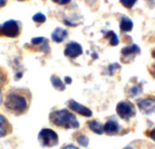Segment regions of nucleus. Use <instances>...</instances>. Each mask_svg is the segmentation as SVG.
<instances>
[{
	"instance_id": "obj_22",
	"label": "nucleus",
	"mask_w": 155,
	"mask_h": 149,
	"mask_svg": "<svg viewBox=\"0 0 155 149\" xmlns=\"http://www.w3.org/2000/svg\"><path fill=\"white\" fill-rule=\"evenodd\" d=\"M137 1L138 0H120V4L123 5L124 7L128 8V9H131V8L137 3Z\"/></svg>"
},
{
	"instance_id": "obj_11",
	"label": "nucleus",
	"mask_w": 155,
	"mask_h": 149,
	"mask_svg": "<svg viewBox=\"0 0 155 149\" xmlns=\"http://www.w3.org/2000/svg\"><path fill=\"white\" fill-rule=\"evenodd\" d=\"M30 47L36 48L35 50L41 51L45 54L50 53V46H49L48 40L46 38L43 37H38V38H33L31 40V44H30Z\"/></svg>"
},
{
	"instance_id": "obj_24",
	"label": "nucleus",
	"mask_w": 155,
	"mask_h": 149,
	"mask_svg": "<svg viewBox=\"0 0 155 149\" xmlns=\"http://www.w3.org/2000/svg\"><path fill=\"white\" fill-rule=\"evenodd\" d=\"M117 68H120V65H117V63H113V65H110L108 67V73L110 74H112L114 73L115 70H117Z\"/></svg>"
},
{
	"instance_id": "obj_16",
	"label": "nucleus",
	"mask_w": 155,
	"mask_h": 149,
	"mask_svg": "<svg viewBox=\"0 0 155 149\" xmlns=\"http://www.w3.org/2000/svg\"><path fill=\"white\" fill-rule=\"evenodd\" d=\"M87 125H88V127H89V129L92 132H94V133H96V134H98V135H102V134L104 133L103 125H102L100 122H98L97 120L89 121Z\"/></svg>"
},
{
	"instance_id": "obj_27",
	"label": "nucleus",
	"mask_w": 155,
	"mask_h": 149,
	"mask_svg": "<svg viewBox=\"0 0 155 149\" xmlns=\"http://www.w3.org/2000/svg\"><path fill=\"white\" fill-rule=\"evenodd\" d=\"M152 54H153V57L155 58V50L152 52ZM151 73L150 74H153V77H155V63H153V65H152V68H151Z\"/></svg>"
},
{
	"instance_id": "obj_17",
	"label": "nucleus",
	"mask_w": 155,
	"mask_h": 149,
	"mask_svg": "<svg viewBox=\"0 0 155 149\" xmlns=\"http://www.w3.org/2000/svg\"><path fill=\"white\" fill-rule=\"evenodd\" d=\"M50 80H51V84L54 89H56L58 91H63L65 89V84L60 80L59 77L56 76V74H52Z\"/></svg>"
},
{
	"instance_id": "obj_30",
	"label": "nucleus",
	"mask_w": 155,
	"mask_h": 149,
	"mask_svg": "<svg viewBox=\"0 0 155 149\" xmlns=\"http://www.w3.org/2000/svg\"><path fill=\"white\" fill-rule=\"evenodd\" d=\"M64 80H65V84H71V78H70V77H65Z\"/></svg>"
},
{
	"instance_id": "obj_2",
	"label": "nucleus",
	"mask_w": 155,
	"mask_h": 149,
	"mask_svg": "<svg viewBox=\"0 0 155 149\" xmlns=\"http://www.w3.org/2000/svg\"><path fill=\"white\" fill-rule=\"evenodd\" d=\"M49 121L53 126L65 130L78 129L80 127L76 115L68 109H58L52 111L49 114Z\"/></svg>"
},
{
	"instance_id": "obj_31",
	"label": "nucleus",
	"mask_w": 155,
	"mask_h": 149,
	"mask_svg": "<svg viewBox=\"0 0 155 149\" xmlns=\"http://www.w3.org/2000/svg\"><path fill=\"white\" fill-rule=\"evenodd\" d=\"M3 102V95H2V91H1V88H0V105L1 103Z\"/></svg>"
},
{
	"instance_id": "obj_20",
	"label": "nucleus",
	"mask_w": 155,
	"mask_h": 149,
	"mask_svg": "<svg viewBox=\"0 0 155 149\" xmlns=\"http://www.w3.org/2000/svg\"><path fill=\"white\" fill-rule=\"evenodd\" d=\"M76 141L79 145L83 146V147H87L89 144V138L84 134H78L76 136Z\"/></svg>"
},
{
	"instance_id": "obj_5",
	"label": "nucleus",
	"mask_w": 155,
	"mask_h": 149,
	"mask_svg": "<svg viewBox=\"0 0 155 149\" xmlns=\"http://www.w3.org/2000/svg\"><path fill=\"white\" fill-rule=\"evenodd\" d=\"M116 114L121 120L129 121L136 115V107L131 101H120L116 105Z\"/></svg>"
},
{
	"instance_id": "obj_6",
	"label": "nucleus",
	"mask_w": 155,
	"mask_h": 149,
	"mask_svg": "<svg viewBox=\"0 0 155 149\" xmlns=\"http://www.w3.org/2000/svg\"><path fill=\"white\" fill-rule=\"evenodd\" d=\"M121 61L124 63H130L135 59V57L140 53V47L136 44H132V45L126 46L121 49Z\"/></svg>"
},
{
	"instance_id": "obj_19",
	"label": "nucleus",
	"mask_w": 155,
	"mask_h": 149,
	"mask_svg": "<svg viewBox=\"0 0 155 149\" xmlns=\"http://www.w3.org/2000/svg\"><path fill=\"white\" fill-rule=\"evenodd\" d=\"M142 84H136V85H133V86L128 89V95L131 96V97H135V96L139 95L142 93Z\"/></svg>"
},
{
	"instance_id": "obj_25",
	"label": "nucleus",
	"mask_w": 155,
	"mask_h": 149,
	"mask_svg": "<svg viewBox=\"0 0 155 149\" xmlns=\"http://www.w3.org/2000/svg\"><path fill=\"white\" fill-rule=\"evenodd\" d=\"M146 136H148L151 140H153V141L155 142V128L150 130V131L146 132Z\"/></svg>"
},
{
	"instance_id": "obj_9",
	"label": "nucleus",
	"mask_w": 155,
	"mask_h": 149,
	"mask_svg": "<svg viewBox=\"0 0 155 149\" xmlns=\"http://www.w3.org/2000/svg\"><path fill=\"white\" fill-rule=\"evenodd\" d=\"M68 106L71 110H73L74 112H76V114H78L82 115V117L91 118L93 114L92 110H91L90 108L82 105L81 103L77 102L76 100H74V99H71V100L68 101Z\"/></svg>"
},
{
	"instance_id": "obj_21",
	"label": "nucleus",
	"mask_w": 155,
	"mask_h": 149,
	"mask_svg": "<svg viewBox=\"0 0 155 149\" xmlns=\"http://www.w3.org/2000/svg\"><path fill=\"white\" fill-rule=\"evenodd\" d=\"M33 21H34L35 23L41 25V24H43V23H45V22H46V16L44 15L43 13L38 12V13H36L34 16H33Z\"/></svg>"
},
{
	"instance_id": "obj_32",
	"label": "nucleus",
	"mask_w": 155,
	"mask_h": 149,
	"mask_svg": "<svg viewBox=\"0 0 155 149\" xmlns=\"http://www.w3.org/2000/svg\"><path fill=\"white\" fill-rule=\"evenodd\" d=\"M52 1H53V2H55V3H59V1H60V0H52Z\"/></svg>"
},
{
	"instance_id": "obj_15",
	"label": "nucleus",
	"mask_w": 155,
	"mask_h": 149,
	"mask_svg": "<svg viewBox=\"0 0 155 149\" xmlns=\"http://www.w3.org/2000/svg\"><path fill=\"white\" fill-rule=\"evenodd\" d=\"M133 21L131 18H129L128 16H123L120 18V29L123 33H128L131 32L133 30Z\"/></svg>"
},
{
	"instance_id": "obj_1",
	"label": "nucleus",
	"mask_w": 155,
	"mask_h": 149,
	"mask_svg": "<svg viewBox=\"0 0 155 149\" xmlns=\"http://www.w3.org/2000/svg\"><path fill=\"white\" fill-rule=\"evenodd\" d=\"M32 101L30 90L25 88H12L6 92L3 99L5 111L15 117L27 114Z\"/></svg>"
},
{
	"instance_id": "obj_26",
	"label": "nucleus",
	"mask_w": 155,
	"mask_h": 149,
	"mask_svg": "<svg viewBox=\"0 0 155 149\" xmlns=\"http://www.w3.org/2000/svg\"><path fill=\"white\" fill-rule=\"evenodd\" d=\"M61 149H80V148L77 147V146H74V144H66L63 146Z\"/></svg>"
},
{
	"instance_id": "obj_10",
	"label": "nucleus",
	"mask_w": 155,
	"mask_h": 149,
	"mask_svg": "<svg viewBox=\"0 0 155 149\" xmlns=\"http://www.w3.org/2000/svg\"><path fill=\"white\" fill-rule=\"evenodd\" d=\"M82 54H83V47L81 46V44L73 42V41L66 44L64 48V55L66 57H68L71 59H74Z\"/></svg>"
},
{
	"instance_id": "obj_3",
	"label": "nucleus",
	"mask_w": 155,
	"mask_h": 149,
	"mask_svg": "<svg viewBox=\"0 0 155 149\" xmlns=\"http://www.w3.org/2000/svg\"><path fill=\"white\" fill-rule=\"evenodd\" d=\"M38 142L43 148H52L58 145L59 139L55 131L48 128H44L38 134Z\"/></svg>"
},
{
	"instance_id": "obj_14",
	"label": "nucleus",
	"mask_w": 155,
	"mask_h": 149,
	"mask_svg": "<svg viewBox=\"0 0 155 149\" xmlns=\"http://www.w3.org/2000/svg\"><path fill=\"white\" fill-rule=\"evenodd\" d=\"M68 33L66 30L62 29V28H56L51 34V38L55 43H61L64 41V39L68 37Z\"/></svg>"
},
{
	"instance_id": "obj_12",
	"label": "nucleus",
	"mask_w": 155,
	"mask_h": 149,
	"mask_svg": "<svg viewBox=\"0 0 155 149\" xmlns=\"http://www.w3.org/2000/svg\"><path fill=\"white\" fill-rule=\"evenodd\" d=\"M124 149H155V145L147 140H135Z\"/></svg>"
},
{
	"instance_id": "obj_29",
	"label": "nucleus",
	"mask_w": 155,
	"mask_h": 149,
	"mask_svg": "<svg viewBox=\"0 0 155 149\" xmlns=\"http://www.w3.org/2000/svg\"><path fill=\"white\" fill-rule=\"evenodd\" d=\"M6 3H7V0H0V8L5 6Z\"/></svg>"
},
{
	"instance_id": "obj_4",
	"label": "nucleus",
	"mask_w": 155,
	"mask_h": 149,
	"mask_svg": "<svg viewBox=\"0 0 155 149\" xmlns=\"http://www.w3.org/2000/svg\"><path fill=\"white\" fill-rule=\"evenodd\" d=\"M21 31V23L15 20H9L0 25V36L6 38H18Z\"/></svg>"
},
{
	"instance_id": "obj_23",
	"label": "nucleus",
	"mask_w": 155,
	"mask_h": 149,
	"mask_svg": "<svg viewBox=\"0 0 155 149\" xmlns=\"http://www.w3.org/2000/svg\"><path fill=\"white\" fill-rule=\"evenodd\" d=\"M7 74L2 68H0V88H2L4 85L7 84Z\"/></svg>"
},
{
	"instance_id": "obj_13",
	"label": "nucleus",
	"mask_w": 155,
	"mask_h": 149,
	"mask_svg": "<svg viewBox=\"0 0 155 149\" xmlns=\"http://www.w3.org/2000/svg\"><path fill=\"white\" fill-rule=\"evenodd\" d=\"M12 133V126L4 115L0 114V138L8 136Z\"/></svg>"
},
{
	"instance_id": "obj_33",
	"label": "nucleus",
	"mask_w": 155,
	"mask_h": 149,
	"mask_svg": "<svg viewBox=\"0 0 155 149\" xmlns=\"http://www.w3.org/2000/svg\"><path fill=\"white\" fill-rule=\"evenodd\" d=\"M16 1H27V0H16Z\"/></svg>"
},
{
	"instance_id": "obj_7",
	"label": "nucleus",
	"mask_w": 155,
	"mask_h": 149,
	"mask_svg": "<svg viewBox=\"0 0 155 149\" xmlns=\"http://www.w3.org/2000/svg\"><path fill=\"white\" fill-rule=\"evenodd\" d=\"M137 105L143 114H151L155 111V98L148 96L138 101Z\"/></svg>"
},
{
	"instance_id": "obj_28",
	"label": "nucleus",
	"mask_w": 155,
	"mask_h": 149,
	"mask_svg": "<svg viewBox=\"0 0 155 149\" xmlns=\"http://www.w3.org/2000/svg\"><path fill=\"white\" fill-rule=\"evenodd\" d=\"M71 2V0H60L59 1V5H65V4H68V3H70Z\"/></svg>"
},
{
	"instance_id": "obj_18",
	"label": "nucleus",
	"mask_w": 155,
	"mask_h": 149,
	"mask_svg": "<svg viewBox=\"0 0 155 149\" xmlns=\"http://www.w3.org/2000/svg\"><path fill=\"white\" fill-rule=\"evenodd\" d=\"M104 38L108 40V42H109V44L111 46H116L118 44V42H120V41H118L117 35H116L113 31H108V32H107L106 34H105Z\"/></svg>"
},
{
	"instance_id": "obj_8",
	"label": "nucleus",
	"mask_w": 155,
	"mask_h": 149,
	"mask_svg": "<svg viewBox=\"0 0 155 149\" xmlns=\"http://www.w3.org/2000/svg\"><path fill=\"white\" fill-rule=\"evenodd\" d=\"M121 127L120 125L118 124L117 121L115 118H109V120L106 121V123L103 125V131L104 133L108 136H114V135H120L121 134L123 135L124 133L121 132Z\"/></svg>"
}]
</instances>
